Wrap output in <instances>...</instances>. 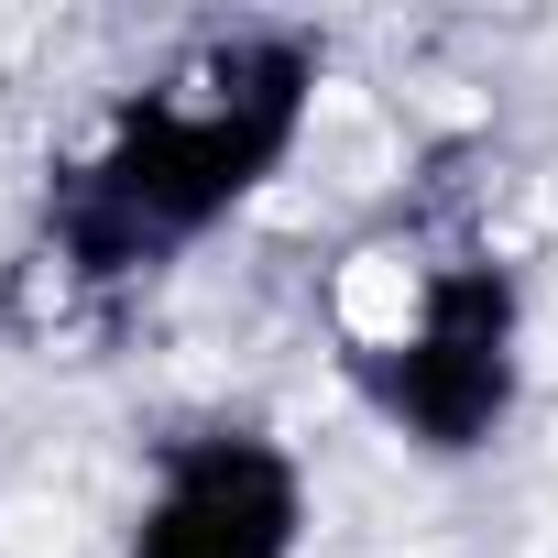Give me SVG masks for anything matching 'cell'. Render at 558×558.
<instances>
[{
  "label": "cell",
  "mask_w": 558,
  "mask_h": 558,
  "mask_svg": "<svg viewBox=\"0 0 558 558\" xmlns=\"http://www.w3.org/2000/svg\"><path fill=\"white\" fill-rule=\"evenodd\" d=\"M416 307H427V286H416L405 252H351L340 263V329L351 340H405Z\"/></svg>",
  "instance_id": "1"
}]
</instances>
